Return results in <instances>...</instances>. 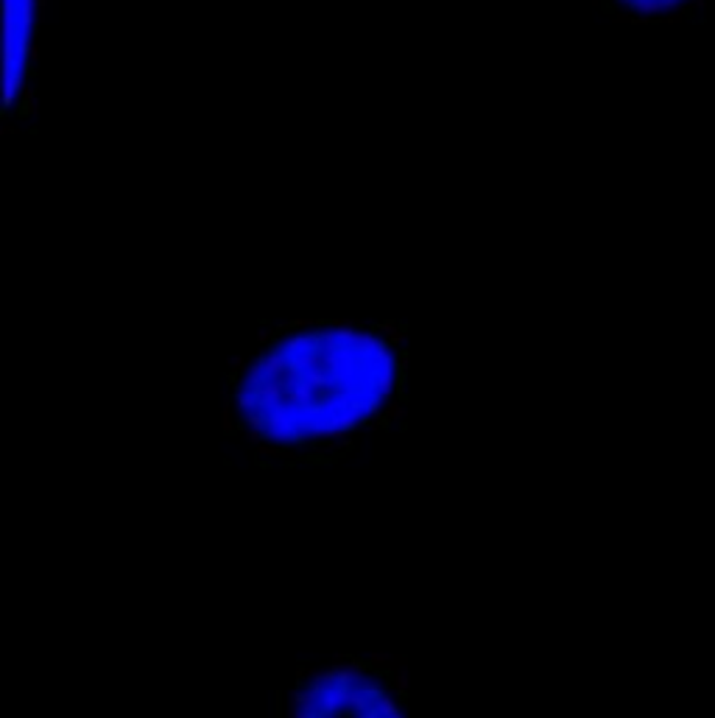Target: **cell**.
<instances>
[{"label": "cell", "instance_id": "obj_5", "mask_svg": "<svg viewBox=\"0 0 715 718\" xmlns=\"http://www.w3.org/2000/svg\"><path fill=\"white\" fill-rule=\"evenodd\" d=\"M391 688L397 690V693H406L408 688H411V676H408V671H400V673H391Z\"/></svg>", "mask_w": 715, "mask_h": 718}, {"label": "cell", "instance_id": "obj_7", "mask_svg": "<svg viewBox=\"0 0 715 718\" xmlns=\"http://www.w3.org/2000/svg\"><path fill=\"white\" fill-rule=\"evenodd\" d=\"M389 662H391V654H386V652H372V654H369V665H372V668L389 671Z\"/></svg>", "mask_w": 715, "mask_h": 718}, {"label": "cell", "instance_id": "obj_8", "mask_svg": "<svg viewBox=\"0 0 715 718\" xmlns=\"http://www.w3.org/2000/svg\"><path fill=\"white\" fill-rule=\"evenodd\" d=\"M400 671H408V657H406V654H391L389 673H400Z\"/></svg>", "mask_w": 715, "mask_h": 718}, {"label": "cell", "instance_id": "obj_4", "mask_svg": "<svg viewBox=\"0 0 715 718\" xmlns=\"http://www.w3.org/2000/svg\"><path fill=\"white\" fill-rule=\"evenodd\" d=\"M374 710H377V716L380 718H391L400 713V707H397V699L394 696H389V693H383L380 699H374Z\"/></svg>", "mask_w": 715, "mask_h": 718}, {"label": "cell", "instance_id": "obj_6", "mask_svg": "<svg viewBox=\"0 0 715 718\" xmlns=\"http://www.w3.org/2000/svg\"><path fill=\"white\" fill-rule=\"evenodd\" d=\"M257 450V456H263V459H277V456H283V447H277V445H271V442H263L260 447H254Z\"/></svg>", "mask_w": 715, "mask_h": 718}, {"label": "cell", "instance_id": "obj_2", "mask_svg": "<svg viewBox=\"0 0 715 718\" xmlns=\"http://www.w3.org/2000/svg\"><path fill=\"white\" fill-rule=\"evenodd\" d=\"M593 3L612 20L632 25H659L693 17L704 0H593Z\"/></svg>", "mask_w": 715, "mask_h": 718}, {"label": "cell", "instance_id": "obj_9", "mask_svg": "<svg viewBox=\"0 0 715 718\" xmlns=\"http://www.w3.org/2000/svg\"><path fill=\"white\" fill-rule=\"evenodd\" d=\"M285 718H307L297 702H285Z\"/></svg>", "mask_w": 715, "mask_h": 718}, {"label": "cell", "instance_id": "obj_10", "mask_svg": "<svg viewBox=\"0 0 715 718\" xmlns=\"http://www.w3.org/2000/svg\"><path fill=\"white\" fill-rule=\"evenodd\" d=\"M321 718H347V716H341V713H327V716H321Z\"/></svg>", "mask_w": 715, "mask_h": 718}, {"label": "cell", "instance_id": "obj_1", "mask_svg": "<svg viewBox=\"0 0 715 718\" xmlns=\"http://www.w3.org/2000/svg\"><path fill=\"white\" fill-rule=\"evenodd\" d=\"M48 0H3V134H23L37 120L40 34Z\"/></svg>", "mask_w": 715, "mask_h": 718}, {"label": "cell", "instance_id": "obj_3", "mask_svg": "<svg viewBox=\"0 0 715 718\" xmlns=\"http://www.w3.org/2000/svg\"><path fill=\"white\" fill-rule=\"evenodd\" d=\"M347 696H350V688H344V685L327 690V693L321 696V716H327V713H341V710L347 707Z\"/></svg>", "mask_w": 715, "mask_h": 718}]
</instances>
